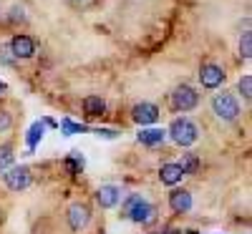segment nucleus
Wrapping results in <instances>:
<instances>
[{"mask_svg":"<svg viewBox=\"0 0 252 234\" xmlns=\"http://www.w3.org/2000/svg\"><path fill=\"white\" fill-rule=\"evenodd\" d=\"M240 56L245 60H250V56H252V35H250V30H245L242 38H240Z\"/></svg>","mask_w":252,"mask_h":234,"instance_id":"a211bd4d","label":"nucleus"},{"mask_svg":"<svg viewBox=\"0 0 252 234\" xmlns=\"http://www.w3.org/2000/svg\"><path fill=\"white\" fill-rule=\"evenodd\" d=\"M94 134L98 139H116L119 136V131H111V129H94Z\"/></svg>","mask_w":252,"mask_h":234,"instance_id":"b1692460","label":"nucleus"},{"mask_svg":"<svg viewBox=\"0 0 252 234\" xmlns=\"http://www.w3.org/2000/svg\"><path fill=\"white\" fill-rule=\"evenodd\" d=\"M166 136H169L177 146H192L197 144L199 139V126L192 121V118H187V116H179L169 123V129H166Z\"/></svg>","mask_w":252,"mask_h":234,"instance_id":"f03ea898","label":"nucleus"},{"mask_svg":"<svg viewBox=\"0 0 252 234\" xmlns=\"http://www.w3.org/2000/svg\"><path fill=\"white\" fill-rule=\"evenodd\" d=\"M136 139H139L144 146H159V144H164L166 131H164V129H141Z\"/></svg>","mask_w":252,"mask_h":234,"instance_id":"4468645a","label":"nucleus"},{"mask_svg":"<svg viewBox=\"0 0 252 234\" xmlns=\"http://www.w3.org/2000/svg\"><path fill=\"white\" fill-rule=\"evenodd\" d=\"M169 103H172V109H174L177 114H187V111L197 109V103H199V93H197L192 86L182 83V86H177V88L169 93Z\"/></svg>","mask_w":252,"mask_h":234,"instance_id":"20e7f679","label":"nucleus"},{"mask_svg":"<svg viewBox=\"0 0 252 234\" xmlns=\"http://www.w3.org/2000/svg\"><path fill=\"white\" fill-rule=\"evenodd\" d=\"M61 126H63V131H66L68 136H71V134H78V131H86V126H81V123H73V121H68V118L63 121Z\"/></svg>","mask_w":252,"mask_h":234,"instance_id":"412c9836","label":"nucleus"},{"mask_svg":"<svg viewBox=\"0 0 252 234\" xmlns=\"http://www.w3.org/2000/svg\"><path fill=\"white\" fill-rule=\"evenodd\" d=\"M10 129H13V116L8 111H0V134L10 131Z\"/></svg>","mask_w":252,"mask_h":234,"instance_id":"4be33fe9","label":"nucleus"},{"mask_svg":"<svg viewBox=\"0 0 252 234\" xmlns=\"http://www.w3.org/2000/svg\"><path fill=\"white\" fill-rule=\"evenodd\" d=\"M76 3H86V0H76Z\"/></svg>","mask_w":252,"mask_h":234,"instance_id":"bb28decb","label":"nucleus"},{"mask_svg":"<svg viewBox=\"0 0 252 234\" xmlns=\"http://www.w3.org/2000/svg\"><path fill=\"white\" fill-rule=\"evenodd\" d=\"M3 181L10 191H23L31 186V169L28 166H10V169H5Z\"/></svg>","mask_w":252,"mask_h":234,"instance_id":"0eeeda50","label":"nucleus"},{"mask_svg":"<svg viewBox=\"0 0 252 234\" xmlns=\"http://www.w3.org/2000/svg\"><path fill=\"white\" fill-rule=\"evenodd\" d=\"M10 164H13V146L3 144V146H0V172L10 169Z\"/></svg>","mask_w":252,"mask_h":234,"instance_id":"f3484780","label":"nucleus"},{"mask_svg":"<svg viewBox=\"0 0 252 234\" xmlns=\"http://www.w3.org/2000/svg\"><path fill=\"white\" fill-rule=\"evenodd\" d=\"M83 114L96 118V116H103L106 114V101H103L101 96H86L83 98Z\"/></svg>","mask_w":252,"mask_h":234,"instance_id":"ddd939ff","label":"nucleus"},{"mask_svg":"<svg viewBox=\"0 0 252 234\" xmlns=\"http://www.w3.org/2000/svg\"><path fill=\"white\" fill-rule=\"evenodd\" d=\"M182 169H179V164H161V169H159V179H161V184H166V186H177L179 181H182Z\"/></svg>","mask_w":252,"mask_h":234,"instance_id":"f8f14e48","label":"nucleus"},{"mask_svg":"<svg viewBox=\"0 0 252 234\" xmlns=\"http://www.w3.org/2000/svg\"><path fill=\"white\" fill-rule=\"evenodd\" d=\"M66 219H68L71 232H83V229L89 227V222H91V209H89L86 204H83V202H76V204H71V206H68Z\"/></svg>","mask_w":252,"mask_h":234,"instance_id":"6e6552de","label":"nucleus"},{"mask_svg":"<svg viewBox=\"0 0 252 234\" xmlns=\"http://www.w3.org/2000/svg\"><path fill=\"white\" fill-rule=\"evenodd\" d=\"M131 118L141 126V129H144V126H152V123L159 121V106L149 103V101H141V103H136L131 109Z\"/></svg>","mask_w":252,"mask_h":234,"instance_id":"1a4fd4ad","label":"nucleus"},{"mask_svg":"<svg viewBox=\"0 0 252 234\" xmlns=\"http://www.w3.org/2000/svg\"><path fill=\"white\" fill-rule=\"evenodd\" d=\"M96 202L101 209H114L119 202H121V189L114 186V184H106L96 191Z\"/></svg>","mask_w":252,"mask_h":234,"instance_id":"9d476101","label":"nucleus"},{"mask_svg":"<svg viewBox=\"0 0 252 234\" xmlns=\"http://www.w3.org/2000/svg\"><path fill=\"white\" fill-rule=\"evenodd\" d=\"M43 131H46V126L40 123V121H35V123L31 126V131H28V146H31V148H35V144L43 139Z\"/></svg>","mask_w":252,"mask_h":234,"instance_id":"dca6fc26","label":"nucleus"},{"mask_svg":"<svg viewBox=\"0 0 252 234\" xmlns=\"http://www.w3.org/2000/svg\"><path fill=\"white\" fill-rule=\"evenodd\" d=\"M66 169H68L71 174H78L81 169H83V156L78 151H71V159L66 161Z\"/></svg>","mask_w":252,"mask_h":234,"instance_id":"aec40b11","label":"nucleus"},{"mask_svg":"<svg viewBox=\"0 0 252 234\" xmlns=\"http://www.w3.org/2000/svg\"><path fill=\"white\" fill-rule=\"evenodd\" d=\"M10 20H26L23 8H20V10H18V8H13V10H10Z\"/></svg>","mask_w":252,"mask_h":234,"instance_id":"393cba45","label":"nucleus"},{"mask_svg":"<svg viewBox=\"0 0 252 234\" xmlns=\"http://www.w3.org/2000/svg\"><path fill=\"white\" fill-rule=\"evenodd\" d=\"M237 91L242 93V98H245V101H250V98H252V76H250V73L240 78V83H237Z\"/></svg>","mask_w":252,"mask_h":234,"instance_id":"6ab92c4d","label":"nucleus"},{"mask_svg":"<svg viewBox=\"0 0 252 234\" xmlns=\"http://www.w3.org/2000/svg\"><path fill=\"white\" fill-rule=\"evenodd\" d=\"M157 206L152 202L141 199V194H134L124 204V217H129L134 224H154L157 222Z\"/></svg>","mask_w":252,"mask_h":234,"instance_id":"f257e3e1","label":"nucleus"},{"mask_svg":"<svg viewBox=\"0 0 252 234\" xmlns=\"http://www.w3.org/2000/svg\"><path fill=\"white\" fill-rule=\"evenodd\" d=\"M179 169H182V174H184V176L197 174V169H199V156H197V154H182Z\"/></svg>","mask_w":252,"mask_h":234,"instance_id":"2eb2a0df","label":"nucleus"},{"mask_svg":"<svg viewBox=\"0 0 252 234\" xmlns=\"http://www.w3.org/2000/svg\"><path fill=\"white\" fill-rule=\"evenodd\" d=\"M5 88H8V86H5V83H3V81H0V96H3V93H5Z\"/></svg>","mask_w":252,"mask_h":234,"instance_id":"a878e982","label":"nucleus"},{"mask_svg":"<svg viewBox=\"0 0 252 234\" xmlns=\"http://www.w3.org/2000/svg\"><path fill=\"white\" fill-rule=\"evenodd\" d=\"M0 63H3V66H13V63H15V58L10 56L8 46H0Z\"/></svg>","mask_w":252,"mask_h":234,"instance_id":"5701e85b","label":"nucleus"},{"mask_svg":"<svg viewBox=\"0 0 252 234\" xmlns=\"http://www.w3.org/2000/svg\"><path fill=\"white\" fill-rule=\"evenodd\" d=\"M8 51H10V56L15 60H28V58L35 56V40L31 35H26V33H18V35L10 38Z\"/></svg>","mask_w":252,"mask_h":234,"instance_id":"39448f33","label":"nucleus"},{"mask_svg":"<svg viewBox=\"0 0 252 234\" xmlns=\"http://www.w3.org/2000/svg\"><path fill=\"white\" fill-rule=\"evenodd\" d=\"M169 209L177 211V214H187L192 209V194L187 189H172L169 194Z\"/></svg>","mask_w":252,"mask_h":234,"instance_id":"9b49d317","label":"nucleus"},{"mask_svg":"<svg viewBox=\"0 0 252 234\" xmlns=\"http://www.w3.org/2000/svg\"><path fill=\"white\" fill-rule=\"evenodd\" d=\"M212 111H215V116L220 121H237L240 114H242L237 96L235 93H227V91L212 96Z\"/></svg>","mask_w":252,"mask_h":234,"instance_id":"7ed1b4c3","label":"nucleus"},{"mask_svg":"<svg viewBox=\"0 0 252 234\" xmlns=\"http://www.w3.org/2000/svg\"><path fill=\"white\" fill-rule=\"evenodd\" d=\"M227 73L222 66H217V63H202V68H199V83H202V88H209V91H215L220 88L222 83H224Z\"/></svg>","mask_w":252,"mask_h":234,"instance_id":"423d86ee","label":"nucleus"}]
</instances>
